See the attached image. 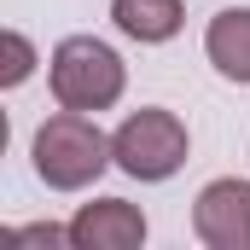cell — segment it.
Masks as SVG:
<instances>
[{"label":"cell","mask_w":250,"mask_h":250,"mask_svg":"<svg viewBox=\"0 0 250 250\" xmlns=\"http://www.w3.org/2000/svg\"><path fill=\"white\" fill-rule=\"evenodd\" d=\"M192 233L209 250H250V181H209L192 204Z\"/></svg>","instance_id":"cell-4"},{"label":"cell","mask_w":250,"mask_h":250,"mask_svg":"<svg viewBox=\"0 0 250 250\" xmlns=\"http://www.w3.org/2000/svg\"><path fill=\"white\" fill-rule=\"evenodd\" d=\"M204 53L227 82H250V12H221L204 29Z\"/></svg>","instance_id":"cell-7"},{"label":"cell","mask_w":250,"mask_h":250,"mask_svg":"<svg viewBox=\"0 0 250 250\" xmlns=\"http://www.w3.org/2000/svg\"><path fill=\"white\" fill-rule=\"evenodd\" d=\"M123 59L93 35H70L53 47V99L70 111H111L123 99Z\"/></svg>","instance_id":"cell-2"},{"label":"cell","mask_w":250,"mask_h":250,"mask_svg":"<svg viewBox=\"0 0 250 250\" xmlns=\"http://www.w3.org/2000/svg\"><path fill=\"white\" fill-rule=\"evenodd\" d=\"M111 18L128 41L140 47H157V41H175L181 23H187V6L181 0H111Z\"/></svg>","instance_id":"cell-6"},{"label":"cell","mask_w":250,"mask_h":250,"mask_svg":"<svg viewBox=\"0 0 250 250\" xmlns=\"http://www.w3.org/2000/svg\"><path fill=\"white\" fill-rule=\"evenodd\" d=\"M29 70H35V47H29L18 29H6V70H0V82H6V87H18Z\"/></svg>","instance_id":"cell-8"},{"label":"cell","mask_w":250,"mask_h":250,"mask_svg":"<svg viewBox=\"0 0 250 250\" xmlns=\"http://www.w3.org/2000/svg\"><path fill=\"white\" fill-rule=\"evenodd\" d=\"M12 245H70V227H53V221L47 227H18Z\"/></svg>","instance_id":"cell-9"},{"label":"cell","mask_w":250,"mask_h":250,"mask_svg":"<svg viewBox=\"0 0 250 250\" xmlns=\"http://www.w3.org/2000/svg\"><path fill=\"white\" fill-rule=\"evenodd\" d=\"M111 163H117V157H111V140L99 134V123H93L87 111H70V105H64L59 117H47V123L35 128V175L53 192L93 187Z\"/></svg>","instance_id":"cell-1"},{"label":"cell","mask_w":250,"mask_h":250,"mask_svg":"<svg viewBox=\"0 0 250 250\" xmlns=\"http://www.w3.org/2000/svg\"><path fill=\"white\" fill-rule=\"evenodd\" d=\"M111 157H117V169L134 175V181H169L187 163V123L175 111L146 105V111H134L111 134Z\"/></svg>","instance_id":"cell-3"},{"label":"cell","mask_w":250,"mask_h":250,"mask_svg":"<svg viewBox=\"0 0 250 250\" xmlns=\"http://www.w3.org/2000/svg\"><path fill=\"white\" fill-rule=\"evenodd\" d=\"M70 245L76 250H140L146 245V215L128 198H93V204L76 209Z\"/></svg>","instance_id":"cell-5"}]
</instances>
